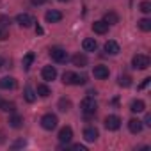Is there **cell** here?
Wrapping results in <instances>:
<instances>
[{
	"label": "cell",
	"instance_id": "obj_18",
	"mask_svg": "<svg viewBox=\"0 0 151 151\" xmlns=\"http://www.w3.org/2000/svg\"><path fill=\"white\" fill-rule=\"evenodd\" d=\"M82 48H84V52H94V50L98 48V43H96L93 37H87V39H84Z\"/></svg>",
	"mask_w": 151,
	"mask_h": 151
},
{
	"label": "cell",
	"instance_id": "obj_22",
	"mask_svg": "<svg viewBox=\"0 0 151 151\" xmlns=\"http://www.w3.org/2000/svg\"><path fill=\"white\" fill-rule=\"evenodd\" d=\"M137 25H139V29H140L142 32H149V30H151V20H149V18H142V20H139Z\"/></svg>",
	"mask_w": 151,
	"mask_h": 151
},
{
	"label": "cell",
	"instance_id": "obj_26",
	"mask_svg": "<svg viewBox=\"0 0 151 151\" xmlns=\"http://www.w3.org/2000/svg\"><path fill=\"white\" fill-rule=\"evenodd\" d=\"M117 84H119L121 87H130V86H132V77H130V75H121Z\"/></svg>",
	"mask_w": 151,
	"mask_h": 151
},
{
	"label": "cell",
	"instance_id": "obj_9",
	"mask_svg": "<svg viewBox=\"0 0 151 151\" xmlns=\"http://www.w3.org/2000/svg\"><path fill=\"white\" fill-rule=\"evenodd\" d=\"M93 75H94V77H96L98 80H105V78H109L110 71H109V68H107V66L100 64V66H94V69H93Z\"/></svg>",
	"mask_w": 151,
	"mask_h": 151
},
{
	"label": "cell",
	"instance_id": "obj_5",
	"mask_svg": "<svg viewBox=\"0 0 151 151\" xmlns=\"http://www.w3.org/2000/svg\"><path fill=\"white\" fill-rule=\"evenodd\" d=\"M57 123H59V119H57L55 114H45V116L41 117V126H43L45 130H53V128L57 126Z\"/></svg>",
	"mask_w": 151,
	"mask_h": 151
},
{
	"label": "cell",
	"instance_id": "obj_24",
	"mask_svg": "<svg viewBox=\"0 0 151 151\" xmlns=\"http://www.w3.org/2000/svg\"><path fill=\"white\" fill-rule=\"evenodd\" d=\"M103 22H105V23H109V25H116V23L119 22V16H117L116 13H112V11H110V13H107V14H105Z\"/></svg>",
	"mask_w": 151,
	"mask_h": 151
},
{
	"label": "cell",
	"instance_id": "obj_23",
	"mask_svg": "<svg viewBox=\"0 0 151 151\" xmlns=\"http://www.w3.org/2000/svg\"><path fill=\"white\" fill-rule=\"evenodd\" d=\"M23 96H25V100H27L29 103H34L37 94H36V91H34L30 86H27V87H25V94H23Z\"/></svg>",
	"mask_w": 151,
	"mask_h": 151
},
{
	"label": "cell",
	"instance_id": "obj_2",
	"mask_svg": "<svg viewBox=\"0 0 151 151\" xmlns=\"http://www.w3.org/2000/svg\"><path fill=\"white\" fill-rule=\"evenodd\" d=\"M80 109H82V112L89 117V116H94V114H96L98 103H96V100H94L93 96H86V98L82 100V103H80Z\"/></svg>",
	"mask_w": 151,
	"mask_h": 151
},
{
	"label": "cell",
	"instance_id": "obj_11",
	"mask_svg": "<svg viewBox=\"0 0 151 151\" xmlns=\"http://www.w3.org/2000/svg\"><path fill=\"white\" fill-rule=\"evenodd\" d=\"M71 139H73V130H71V126L60 128V132H59V140H60L62 144H68V142H71Z\"/></svg>",
	"mask_w": 151,
	"mask_h": 151
},
{
	"label": "cell",
	"instance_id": "obj_38",
	"mask_svg": "<svg viewBox=\"0 0 151 151\" xmlns=\"http://www.w3.org/2000/svg\"><path fill=\"white\" fill-rule=\"evenodd\" d=\"M4 62H6L4 59H0V68H2V64H4Z\"/></svg>",
	"mask_w": 151,
	"mask_h": 151
},
{
	"label": "cell",
	"instance_id": "obj_30",
	"mask_svg": "<svg viewBox=\"0 0 151 151\" xmlns=\"http://www.w3.org/2000/svg\"><path fill=\"white\" fill-rule=\"evenodd\" d=\"M9 37V30H7V27H2L0 25V41H6Z\"/></svg>",
	"mask_w": 151,
	"mask_h": 151
},
{
	"label": "cell",
	"instance_id": "obj_27",
	"mask_svg": "<svg viewBox=\"0 0 151 151\" xmlns=\"http://www.w3.org/2000/svg\"><path fill=\"white\" fill-rule=\"evenodd\" d=\"M69 109H71V101H69V100H66V98H60V100H59V110L68 112Z\"/></svg>",
	"mask_w": 151,
	"mask_h": 151
},
{
	"label": "cell",
	"instance_id": "obj_33",
	"mask_svg": "<svg viewBox=\"0 0 151 151\" xmlns=\"http://www.w3.org/2000/svg\"><path fill=\"white\" fill-rule=\"evenodd\" d=\"M25 144H27V142H25V140H16V142H14V144H13V147H14V149H16V147H23V146H25Z\"/></svg>",
	"mask_w": 151,
	"mask_h": 151
},
{
	"label": "cell",
	"instance_id": "obj_1",
	"mask_svg": "<svg viewBox=\"0 0 151 151\" xmlns=\"http://www.w3.org/2000/svg\"><path fill=\"white\" fill-rule=\"evenodd\" d=\"M62 82L66 84V86H84L86 82H87V77H80V75H77V73H73V71H66L64 75H62Z\"/></svg>",
	"mask_w": 151,
	"mask_h": 151
},
{
	"label": "cell",
	"instance_id": "obj_12",
	"mask_svg": "<svg viewBox=\"0 0 151 151\" xmlns=\"http://www.w3.org/2000/svg\"><path fill=\"white\" fill-rule=\"evenodd\" d=\"M84 139H86L87 142H94V140L98 139V130H96L94 126H87V128L84 130Z\"/></svg>",
	"mask_w": 151,
	"mask_h": 151
},
{
	"label": "cell",
	"instance_id": "obj_37",
	"mask_svg": "<svg viewBox=\"0 0 151 151\" xmlns=\"http://www.w3.org/2000/svg\"><path fill=\"white\" fill-rule=\"evenodd\" d=\"M36 32H37V34H43V29H41V27L37 25V27H36Z\"/></svg>",
	"mask_w": 151,
	"mask_h": 151
},
{
	"label": "cell",
	"instance_id": "obj_29",
	"mask_svg": "<svg viewBox=\"0 0 151 151\" xmlns=\"http://www.w3.org/2000/svg\"><path fill=\"white\" fill-rule=\"evenodd\" d=\"M139 9L142 11V13H151V2H147V0H144V2H140V6H139Z\"/></svg>",
	"mask_w": 151,
	"mask_h": 151
},
{
	"label": "cell",
	"instance_id": "obj_6",
	"mask_svg": "<svg viewBox=\"0 0 151 151\" xmlns=\"http://www.w3.org/2000/svg\"><path fill=\"white\" fill-rule=\"evenodd\" d=\"M16 23H18L20 27H23V29H29V27H32V23H36V20H34L32 14H29V13H22V14L16 16Z\"/></svg>",
	"mask_w": 151,
	"mask_h": 151
},
{
	"label": "cell",
	"instance_id": "obj_34",
	"mask_svg": "<svg viewBox=\"0 0 151 151\" xmlns=\"http://www.w3.org/2000/svg\"><path fill=\"white\" fill-rule=\"evenodd\" d=\"M144 123H146L147 126H151V114H146V119H144Z\"/></svg>",
	"mask_w": 151,
	"mask_h": 151
},
{
	"label": "cell",
	"instance_id": "obj_3",
	"mask_svg": "<svg viewBox=\"0 0 151 151\" xmlns=\"http://www.w3.org/2000/svg\"><path fill=\"white\" fill-rule=\"evenodd\" d=\"M50 57H52V60H55V62H59V64H64V62H68V52L64 50V48H59V46H55V48H50Z\"/></svg>",
	"mask_w": 151,
	"mask_h": 151
},
{
	"label": "cell",
	"instance_id": "obj_8",
	"mask_svg": "<svg viewBox=\"0 0 151 151\" xmlns=\"http://www.w3.org/2000/svg\"><path fill=\"white\" fill-rule=\"evenodd\" d=\"M41 77H43V80L52 82V80H55V78H57V69H55L53 66H45V68H43V71H41Z\"/></svg>",
	"mask_w": 151,
	"mask_h": 151
},
{
	"label": "cell",
	"instance_id": "obj_4",
	"mask_svg": "<svg viewBox=\"0 0 151 151\" xmlns=\"http://www.w3.org/2000/svg\"><path fill=\"white\" fill-rule=\"evenodd\" d=\"M132 64H133L135 69H147L149 64H151V60H149L147 55H144V53H137V55H133Z\"/></svg>",
	"mask_w": 151,
	"mask_h": 151
},
{
	"label": "cell",
	"instance_id": "obj_36",
	"mask_svg": "<svg viewBox=\"0 0 151 151\" xmlns=\"http://www.w3.org/2000/svg\"><path fill=\"white\" fill-rule=\"evenodd\" d=\"M149 80H151V78H144V82H142V84H140V89H142V87H146V86H147V84H149Z\"/></svg>",
	"mask_w": 151,
	"mask_h": 151
},
{
	"label": "cell",
	"instance_id": "obj_32",
	"mask_svg": "<svg viewBox=\"0 0 151 151\" xmlns=\"http://www.w3.org/2000/svg\"><path fill=\"white\" fill-rule=\"evenodd\" d=\"M71 149H75V151H86V146H82V144H73Z\"/></svg>",
	"mask_w": 151,
	"mask_h": 151
},
{
	"label": "cell",
	"instance_id": "obj_15",
	"mask_svg": "<svg viewBox=\"0 0 151 151\" xmlns=\"http://www.w3.org/2000/svg\"><path fill=\"white\" fill-rule=\"evenodd\" d=\"M128 130L132 132V133H140L142 132V121L140 119H130L128 121Z\"/></svg>",
	"mask_w": 151,
	"mask_h": 151
},
{
	"label": "cell",
	"instance_id": "obj_25",
	"mask_svg": "<svg viewBox=\"0 0 151 151\" xmlns=\"http://www.w3.org/2000/svg\"><path fill=\"white\" fill-rule=\"evenodd\" d=\"M34 59H36L34 52H29V53H27V55L23 57V69H30V66H32Z\"/></svg>",
	"mask_w": 151,
	"mask_h": 151
},
{
	"label": "cell",
	"instance_id": "obj_28",
	"mask_svg": "<svg viewBox=\"0 0 151 151\" xmlns=\"http://www.w3.org/2000/svg\"><path fill=\"white\" fill-rule=\"evenodd\" d=\"M0 109L2 110H6V112H14V103H11V101H4L2 100V103H0Z\"/></svg>",
	"mask_w": 151,
	"mask_h": 151
},
{
	"label": "cell",
	"instance_id": "obj_20",
	"mask_svg": "<svg viewBox=\"0 0 151 151\" xmlns=\"http://www.w3.org/2000/svg\"><path fill=\"white\" fill-rule=\"evenodd\" d=\"M36 94L41 96V98H48V96L52 94V91H50V87H48L46 84H39L37 89H36Z\"/></svg>",
	"mask_w": 151,
	"mask_h": 151
},
{
	"label": "cell",
	"instance_id": "obj_39",
	"mask_svg": "<svg viewBox=\"0 0 151 151\" xmlns=\"http://www.w3.org/2000/svg\"><path fill=\"white\" fill-rule=\"evenodd\" d=\"M60 2H68V0H60Z\"/></svg>",
	"mask_w": 151,
	"mask_h": 151
},
{
	"label": "cell",
	"instance_id": "obj_10",
	"mask_svg": "<svg viewBox=\"0 0 151 151\" xmlns=\"http://www.w3.org/2000/svg\"><path fill=\"white\" fill-rule=\"evenodd\" d=\"M45 20H46V23H59L62 20V13L57 9H50V11H46Z\"/></svg>",
	"mask_w": 151,
	"mask_h": 151
},
{
	"label": "cell",
	"instance_id": "obj_31",
	"mask_svg": "<svg viewBox=\"0 0 151 151\" xmlns=\"http://www.w3.org/2000/svg\"><path fill=\"white\" fill-rule=\"evenodd\" d=\"M0 25H2V27L11 25V18H9V16H0Z\"/></svg>",
	"mask_w": 151,
	"mask_h": 151
},
{
	"label": "cell",
	"instance_id": "obj_7",
	"mask_svg": "<svg viewBox=\"0 0 151 151\" xmlns=\"http://www.w3.org/2000/svg\"><path fill=\"white\" fill-rule=\"evenodd\" d=\"M119 126H121L119 116H107V117H105V128H107V130L116 132V130H119Z\"/></svg>",
	"mask_w": 151,
	"mask_h": 151
},
{
	"label": "cell",
	"instance_id": "obj_17",
	"mask_svg": "<svg viewBox=\"0 0 151 151\" xmlns=\"http://www.w3.org/2000/svg\"><path fill=\"white\" fill-rule=\"evenodd\" d=\"M73 64L75 66H78V68H84V66H87V55L86 53H77V55H73Z\"/></svg>",
	"mask_w": 151,
	"mask_h": 151
},
{
	"label": "cell",
	"instance_id": "obj_35",
	"mask_svg": "<svg viewBox=\"0 0 151 151\" xmlns=\"http://www.w3.org/2000/svg\"><path fill=\"white\" fill-rule=\"evenodd\" d=\"M45 2H46V0H32L34 6H39V4H45Z\"/></svg>",
	"mask_w": 151,
	"mask_h": 151
},
{
	"label": "cell",
	"instance_id": "obj_14",
	"mask_svg": "<svg viewBox=\"0 0 151 151\" xmlns=\"http://www.w3.org/2000/svg\"><path fill=\"white\" fill-rule=\"evenodd\" d=\"M93 30L96 32V34H107L109 32V23H105L103 20H100V22H94L93 23Z\"/></svg>",
	"mask_w": 151,
	"mask_h": 151
},
{
	"label": "cell",
	"instance_id": "obj_16",
	"mask_svg": "<svg viewBox=\"0 0 151 151\" xmlns=\"http://www.w3.org/2000/svg\"><path fill=\"white\" fill-rule=\"evenodd\" d=\"M103 50L109 53V55H116V53H119V45L116 43V41H107L105 43V46H103Z\"/></svg>",
	"mask_w": 151,
	"mask_h": 151
},
{
	"label": "cell",
	"instance_id": "obj_40",
	"mask_svg": "<svg viewBox=\"0 0 151 151\" xmlns=\"http://www.w3.org/2000/svg\"><path fill=\"white\" fill-rule=\"evenodd\" d=\"M0 103H2V98H0Z\"/></svg>",
	"mask_w": 151,
	"mask_h": 151
},
{
	"label": "cell",
	"instance_id": "obj_19",
	"mask_svg": "<svg viewBox=\"0 0 151 151\" xmlns=\"http://www.w3.org/2000/svg\"><path fill=\"white\" fill-rule=\"evenodd\" d=\"M144 109H146V103H144L142 100H133V101L130 103V110H132V112H135V114L144 112Z\"/></svg>",
	"mask_w": 151,
	"mask_h": 151
},
{
	"label": "cell",
	"instance_id": "obj_13",
	"mask_svg": "<svg viewBox=\"0 0 151 151\" xmlns=\"http://www.w3.org/2000/svg\"><path fill=\"white\" fill-rule=\"evenodd\" d=\"M0 89H16V78L13 77L0 78Z\"/></svg>",
	"mask_w": 151,
	"mask_h": 151
},
{
	"label": "cell",
	"instance_id": "obj_21",
	"mask_svg": "<svg viewBox=\"0 0 151 151\" xmlns=\"http://www.w3.org/2000/svg\"><path fill=\"white\" fill-rule=\"evenodd\" d=\"M22 124H23V117L22 116H18V114L11 116V119H9V126L11 128H22Z\"/></svg>",
	"mask_w": 151,
	"mask_h": 151
}]
</instances>
